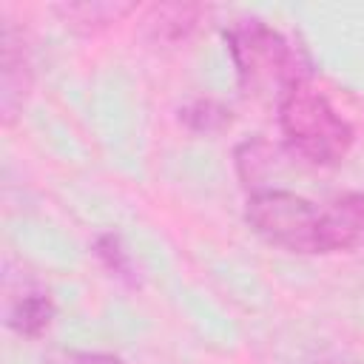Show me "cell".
<instances>
[{"label": "cell", "mask_w": 364, "mask_h": 364, "mask_svg": "<svg viewBox=\"0 0 364 364\" xmlns=\"http://www.w3.org/2000/svg\"><path fill=\"white\" fill-rule=\"evenodd\" d=\"M46 364H125V361L111 353H60L51 355Z\"/></svg>", "instance_id": "8fae6325"}, {"label": "cell", "mask_w": 364, "mask_h": 364, "mask_svg": "<svg viewBox=\"0 0 364 364\" xmlns=\"http://www.w3.org/2000/svg\"><path fill=\"white\" fill-rule=\"evenodd\" d=\"M57 11L74 28L91 31V28L117 23L119 17H125L128 11H134V6L131 3H122V6L119 3H68V6H57Z\"/></svg>", "instance_id": "52a82bcc"}, {"label": "cell", "mask_w": 364, "mask_h": 364, "mask_svg": "<svg viewBox=\"0 0 364 364\" xmlns=\"http://www.w3.org/2000/svg\"><path fill=\"white\" fill-rule=\"evenodd\" d=\"M245 219L253 233L276 247L290 253H324L321 210L293 191H253L245 208Z\"/></svg>", "instance_id": "3957f363"}, {"label": "cell", "mask_w": 364, "mask_h": 364, "mask_svg": "<svg viewBox=\"0 0 364 364\" xmlns=\"http://www.w3.org/2000/svg\"><path fill=\"white\" fill-rule=\"evenodd\" d=\"M159 23H154L156 28V37H165V40H179L185 37L193 26H196V17H199V6H162V9H154Z\"/></svg>", "instance_id": "30bf717a"}, {"label": "cell", "mask_w": 364, "mask_h": 364, "mask_svg": "<svg viewBox=\"0 0 364 364\" xmlns=\"http://www.w3.org/2000/svg\"><path fill=\"white\" fill-rule=\"evenodd\" d=\"M54 318V301L43 293L23 296L11 310H9V327L26 338H37Z\"/></svg>", "instance_id": "8992f818"}, {"label": "cell", "mask_w": 364, "mask_h": 364, "mask_svg": "<svg viewBox=\"0 0 364 364\" xmlns=\"http://www.w3.org/2000/svg\"><path fill=\"white\" fill-rule=\"evenodd\" d=\"M26 88H28V60H26V51L14 46L11 28H6L3 34V114L6 119L14 117L17 105L26 97Z\"/></svg>", "instance_id": "5b68a950"}, {"label": "cell", "mask_w": 364, "mask_h": 364, "mask_svg": "<svg viewBox=\"0 0 364 364\" xmlns=\"http://www.w3.org/2000/svg\"><path fill=\"white\" fill-rule=\"evenodd\" d=\"M179 119L199 134H216L225 125H230V108H225L216 100H193L179 111Z\"/></svg>", "instance_id": "9c48e42d"}, {"label": "cell", "mask_w": 364, "mask_h": 364, "mask_svg": "<svg viewBox=\"0 0 364 364\" xmlns=\"http://www.w3.org/2000/svg\"><path fill=\"white\" fill-rule=\"evenodd\" d=\"M324 253L350 250L364 242V193H344L321 208Z\"/></svg>", "instance_id": "277c9868"}, {"label": "cell", "mask_w": 364, "mask_h": 364, "mask_svg": "<svg viewBox=\"0 0 364 364\" xmlns=\"http://www.w3.org/2000/svg\"><path fill=\"white\" fill-rule=\"evenodd\" d=\"M230 60L236 65L239 85L253 97H276L307 80L296 48L262 20H239L225 31Z\"/></svg>", "instance_id": "7a4b0ae2"}, {"label": "cell", "mask_w": 364, "mask_h": 364, "mask_svg": "<svg viewBox=\"0 0 364 364\" xmlns=\"http://www.w3.org/2000/svg\"><path fill=\"white\" fill-rule=\"evenodd\" d=\"M273 145L264 142V139H253V142H245L239 145L236 151V168H239V176L245 185H259L273 168Z\"/></svg>", "instance_id": "ba28073f"}, {"label": "cell", "mask_w": 364, "mask_h": 364, "mask_svg": "<svg viewBox=\"0 0 364 364\" xmlns=\"http://www.w3.org/2000/svg\"><path fill=\"white\" fill-rule=\"evenodd\" d=\"M279 128L287 148L313 165L341 162L355 139L350 122L330 105L321 91L310 85V80H299L282 94Z\"/></svg>", "instance_id": "6da1fadb"}]
</instances>
